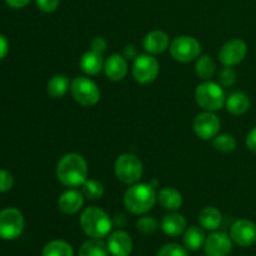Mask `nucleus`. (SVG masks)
Listing matches in <instances>:
<instances>
[{"label": "nucleus", "instance_id": "9d476101", "mask_svg": "<svg viewBox=\"0 0 256 256\" xmlns=\"http://www.w3.org/2000/svg\"><path fill=\"white\" fill-rule=\"evenodd\" d=\"M248 52L246 42L242 39H232L225 42L219 52V60L224 66H235L245 59Z\"/></svg>", "mask_w": 256, "mask_h": 256}, {"label": "nucleus", "instance_id": "473e14b6", "mask_svg": "<svg viewBox=\"0 0 256 256\" xmlns=\"http://www.w3.org/2000/svg\"><path fill=\"white\" fill-rule=\"evenodd\" d=\"M12 184H14L12 175L6 170L0 169V192H5L12 189Z\"/></svg>", "mask_w": 256, "mask_h": 256}, {"label": "nucleus", "instance_id": "39448f33", "mask_svg": "<svg viewBox=\"0 0 256 256\" xmlns=\"http://www.w3.org/2000/svg\"><path fill=\"white\" fill-rule=\"evenodd\" d=\"M114 172L118 180L122 184L134 185L142 179L144 168L142 160L136 155L122 154L115 162Z\"/></svg>", "mask_w": 256, "mask_h": 256}, {"label": "nucleus", "instance_id": "dca6fc26", "mask_svg": "<svg viewBox=\"0 0 256 256\" xmlns=\"http://www.w3.org/2000/svg\"><path fill=\"white\" fill-rule=\"evenodd\" d=\"M105 75L112 82H120L128 74V62L122 55L112 54L104 62Z\"/></svg>", "mask_w": 256, "mask_h": 256}, {"label": "nucleus", "instance_id": "2f4dec72", "mask_svg": "<svg viewBox=\"0 0 256 256\" xmlns=\"http://www.w3.org/2000/svg\"><path fill=\"white\" fill-rule=\"evenodd\" d=\"M220 85L222 88H230L235 84L236 82V72L229 66H225V69L220 72V78H219Z\"/></svg>", "mask_w": 256, "mask_h": 256}, {"label": "nucleus", "instance_id": "c9c22d12", "mask_svg": "<svg viewBox=\"0 0 256 256\" xmlns=\"http://www.w3.org/2000/svg\"><path fill=\"white\" fill-rule=\"evenodd\" d=\"M246 146L250 152H256V126L250 130L246 136Z\"/></svg>", "mask_w": 256, "mask_h": 256}, {"label": "nucleus", "instance_id": "6ab92c4d", "mask_svg": "<svg viewBox=\"0 0 256 256\" xmlns=\"http://www.w3.org/2000/svg\"><path fill=\"white\" fill-rule=\"evenodd\" d=\"M158 202L164 209L176 212L182 205V196L179 190L174 188H162L158 194Z\"/></svg>", "mask_w": 256, "mask_h": 256}, {"label": "nucleus", "instance_id": "423d86ee", "mask_svg": "<svg viewBox=\"0 0 256 256\" xmlns=\"http://www.w3.org/2000/svg\"><path fill=\"white\" fill-rule=\"evenodd\" d=\"M70 92L75 102L82 106H94L100 100V89L89 78H75L70 85Z\"/></svg>", "mask_w": 256, "mask_h": 256}, {"label": "nucleus", "instance_id": "a878e982", "mask_svg": "<svg viewBox=\"0 0 256 256\" xmlns=\"http://www.w3.org/2000/svg\"><path fill=\"white\" fill-rule=\"evenodd\" d=\"M42 256H74V250L64 240H52L44 246Z\"/></svg>", "mask_w": 256, "mask_h": 256}, {"label": "nucleus", "instance_id": "6e6552de", "mask_svg": "<svg viewBox=\"0 0 256 256\" xmlns=\"http://www.w3.org/2000/svg\"><path fill=\"white\" fill-rule=\"evenodd\" d=\"M170 54L176 62H190L202 54V45L195 38L182 35L172 42Z\"/></svg>", "mask_w": 256, "mask_h": 256}, {"label": "nucleus", "instance_id": "e433bc0d", "mask_svg": "<svg viewBox=\"0 0 256 256\" xmlns=\"http://www.w3.org/2000/svg\"><path fill=\"white\" fill-rule=\"evenodd\" d=\"M122 56H124L126 60L135 59V58L138 56V50L136 48H135V45H132V44L126 45V46L124 48V55H122Z\"/></svg>", "mask_w": 256, "mask_h": 256}, {"label": "nucleus", "instance_id": "aec40b11", "mask_svg": "<svg viewBox=\"0 0 256 256\" xmlns=\"http://www.w3.org/2000/svg\"><path fill=\"white\" fill-rule=\"evenodd\" d=\"M104 62L102 54H98V52L90 50V52L82 54V59H80V68L85 74L98 75L104 69Z\"/></svg>", "mask_w": 256, "mask_h": 256}, {"label": "nucleus", "instance_id": "412c9836", "mask_svg": "<svg viewBox=\"0 0 256 256\" xmlns=\"http://www.w3.org/2000/svg\"><path fill=\"white\" fill-rule=\"evenodd\" d=\"M225 108L232 115H242L249 110L250 99L244 92H234L225 102Z\"/></svg>", "mask_w": 256, "mask_h": 256}, {"label": "nucleus", "instance_id": "c85d7f7f", "mask_svg": "<svg viewBox=\"0 0 256 256\" xmlns=\"http://www.w3.org/2000/svg\"><path fill=\"white\" fill-rule=\"evenodd\" d=\"M212 146L215 150L222 152H232L236 148V139L230 134L216 135L212 140Z\"/></svg>", "mask_w": 256, "mask_h": 256}, {"label": "nucleus", "instance_id": "4468645a", "mask_svg": "<svg viewBox=\"0 0 256 256\" xmlns=\"http://www.w3.org/2000/svg\"><path fill=\"white\" fill-rule=\"evenodd\" d=\"M108 249L112 256H129L132 252V240L122 230L114 232L108 240Z\"/></svg>", "mask_w": 256, "mask_h": 256}, {"label": "nucleus", "instance_id": "b1692460", "mask_svg": "<svg viewBox=\"0 0 256 256\" xmlns=\"http://www.w3.org/2000/svg\"><path fill=\"white\" fill-rule=\"evenodd\" d=\"M69 78L65 75H55L48 82V94L52 98V99H60L64 96L70 89Z\"/></svg>", "mask_w": 256, "mask_h": 256}, {"label": "nucleus", "instance_id": "58836bf2", "mask_svg": "<svg viewBox=\"0 0 256 256\" xmlns=\"http://www.w3.org/2000/svg\"><path fill=\"white\" fill-rule=\"evenodd\" d=\"M6 4L10 8H14V9H20V8H24L29 4L32 0H5Z\"/></svg>", "mask_w": 256, "mask_h": 256}, {"label": "nucleus", "instance_id": "bb28decb", "mask_svg": "<svg viewBox=\"0 0 256 256\" xmlns=\"http://www.w3.org/2000/svg\"><path fill=\"white\" fill-rule=\"evenodd\" d=\"M215 70H216V65H215V62L212 56L202 55L198 59L196 65H195V72L200 79L205 80V82L210 80L214 76Z\"/></svg>", "mask_w": 256, "mask_h": 256}, {"label": "nucleus", "instance_id": "1a4fd4ad", "mask_svg": "<svg viewBox=\"0 0 256 256\" xmlns=\"http://www.w3.org/2000/svg\"><path fill=\"white\" fill-rule=\"evenodd\" d=\"M159 75V62L150 54L138 55L132 64V76L140 84H150Z\"/></svg>", "mask_w": 256, "mask_h": 256}, {"label": "nucleus", "instance_id": "7ed1b4c3", "mask_svg": "<svg viewBox=\"0 0 256 256\" xmlns=\"http://www.w3.org/2000/svg\"><path fill=\"white\" fill-rule=\"evenodd\" d=\"M80 225L88 236L92 239H102L112 232V220L100 208L89 206L80 216Z\"/></svg>", "mask_w": 256, "mask_h": 256}, {"label": "nucleus", "instance_id": "4c0bfd02", "mask_svg": "<svg viewBox=\"0 0 256 256\" xmlns=\"http://www.w3.org/2000/svg\"><path fill=\"white\" fill-rule=\"evenodd\" d=\"M8 50H9V44H8V40L5 39V36H2L0 34V60L4 59L8 54Z\"/></svg>", "mask_w": 256, "mask_h": 256}, {"label": "nucleus", "instance_id": "f8f14e48", "mask_svg": "<svg viewBox=\"0 0 256 256\" xmlns=\"http://www.w3.org/2000/svg\"><path fill=\"white\" fill-rule=\"evenodd\" d=\"M230 238L239 246H252L256 242V225L246 219H240L232 224Z\"/></svg>", "mask_w": 256, "mask_h": 256}, {"label": "nucleus", "instance_id": "ddd939ff", "mask_svg": "<svg viewBox=\"0 0 256 256\" xmlns=\"http://www.w3.org/2000/svg\"><path fill=\"white\" fill-rule=\"evenodd\" d=\"M232 249V240L222 232H214L206 238L204 250L206 256H229Z\"/></svg>", "mask_w": 256, "mask_h": 256}, {"label": "nucleus", "instance_id": "f704fd0d", "mask_svg": "<svg viewBox=\"0 0 256 256\" xmlns=\"http://www.w3.org/2000/svg\"><path fill=\"white\" fill-rule=\"evenodd\" d=\"M92 52H98V54L102 55L105 50H106V42L100 36L95 38V39L92 42Z\"/></svg>", "mask_w": 256, "mask_h": 256}, {"label": "nucleus", "instance_id": "f3484780", "mask_svg": "<svg viewBox=\"0 0 256 256\" xmlns=\"http://www.w3.org/2000/svg\"><path fill=\"white\" fill-rule=\"evenodd\" d=\"M82 204H84V194L75 189H70L65 192L59 198V202H58V206H59L60 212L66 215L76 214L82 209Z\"/></svg>", "mask_w": 256, "mask_h": 256}, {"label": "nucleus", "instance_id": "cd10ccee", "mask_svg": "<svg viewBox=\"0 0 256 256\" xmlns=\"http://www.w3.org/2000/svg\"><path fill=\"white\" fill-rule=\"evenodd\" d=\"M82 194L89 200H99L104 195V185L94 179H89L82 184Z\"/></svg>", "mask_w": 256, "mask_h": 256}, {"label": "nucleus", "instance_id": "2eb2a0df", "mask_svg": "<svg viewBox=\"0 0 256 256\" xmlns=\"http://www.w3.org/2000/svg\"><path fill=\"white\" fill-rule=\"evenodd\" d=\"M169 35L162 30H154L145 35L142 46L150 55H158L164 52L169 48Z\"/></svg>", "mask_w": 256, "mask_h": 256}, {"label": "nucleus", "instance_id": "7c9ffc66", "mask_svg": "<svg viewBox=\"0 0 256 256\" xmlns=\"http://www.w3.org/2000/svg\"><path fill=\"white\" fill-rule=\"evenodd\" d=\"M156 256H189L188 254L186 248L182 246L179 244H175V242H172V244H166L159 250Z\"/></svg>", "mask_w": 256, "mask_h": 256}, {"label": "nucleus", "instance_id": "4be33fe9", "mask_svg": "<svg viewBox=\"0 0 256 256\" xmlns=\"http://www.w3.org/2000/svg\"><path fill=\"white\" fill-rule=\"evenodd\" d=\"M222 212L214 206H206L200 212L199 222L204 229L215 232L222 224Z\"/></svg>", "mask_w": 256, "mask_h": 256}, {"label": "nucleus", "instance_id": "393cba45", "mask_svg": "<svg viewBox=\"0 0 256 256\" xmlns=\"http://www.w3.org/2000/svg\"><path fill=\"white\" fill-rule=\"evenodd\" d=\"M79 256H109L108 244L100 239H92L80 246Z\"/></svg>", "mask_w": 256, "mask_h": 256}, {"label": "nucleus", "instance_id": "f03ea898", "mask_svg": "<svg viewBox=\"0 0 256 256\" xmlns=\"http://www.w3.org/2000/svg\"><path fill=\"white\" fill-rule=\"evenodd\" d=\"M156 200L158 194L152 184L136 182L125 192L124 206L132 214L142 215L150 212L154 208Z\"/></svg>", "mask_w": 256, "mask_h": 256}, {"label": "nucleus", "instance_id": "5701e85b", "mask_svg": "<svg viewBox=\"0 0 256 256\" xmlns=\"http://www.w3.org/2000/svg\"><path fill=\"white\" fill-rule=\"evenodd\" d=\"M205 240H206V238H205V234L202 228L190 226L184 232L182 242H184L185 248L188 250H192V252L199 250L205 244Z\"/></svg>", "mask_w": 256, "mask_h": 256}, {"label": "nucleus", "instance_id": "c756f323", "mask_svg": "<svg viewBox=\"0 0 256 256\" xmlns=\"http://www.w3.org/2000/svg\"><path fill=\"white\" fill-rule=\"evenodd\" d=\"M159 228L156 219L152 216H142L136 222V229L144 235H152Z\"/></svg>", "mask_w": 256, "mask_h": 256}, {"label": "nucleus", "instance_id": "0eeeda50", "mask_svg": "<svg viewBox=\"0 0 256 256\" xmlns=\"http://www.w3.org/2000/svg\"><path fill=\"white\" fill-rule=\"evenodd\" d=\"M24 218L15 208H8L0 212V239L14 240L22 235Z\"/></svg>", "mask_w": 256, "mask_h": 256}, {"label": "nucleus", "instance_id": "f257e3e1", "mask_svg": "<svg viewBox=\"0 0 256 256\" xmlns=\"http://www.w3.org/2000/svg\"><path fill=\"white\" fill-rule=\"evenodd\" d=\"M56 178L64 186H82L88 180V164L82 155L69 152L58 162Z\"/></svg>", "mask_w": 256, "mask_h": 256}, {"label": "nucleus", "instance_id": "9b49d317", "mask_svg": "<svg viewBox=\"0 0 256 256\" xmlns=\"http://www.w3.org/2000/svg\"><path fill=\"white\" fill-rule=\"evenodd\" d=\"M220 130V120L212 112H205L198 115L194 120V132L198 138L210 140L218 135Z\"/></svg>", "mask_w": 256, "mask_h": 256}, {"label": "nucleus", "instance_id": "20e7f679", "mask_svg": "<svg viewBox=\"0 0 256 256\" xmlns=\"http://www.w3.org/2000/svg\"><path fill=\"white\" fill-rule=\"evenodd\" d=\"M195 100L205 112H216L224 106L226 96L222 85L206 80L198 85L195 90Z\"/></svg>", "mask_w": 256, "mask_h": 256}, {"label": "nucleus", "instance_id": "a211bd4d", "mask_svg": "<svg viewBox=\"0 0 256 256\" xmlns=\"http://www.w3.org/2000/svg\"><path fill=\"white\" fill-rule=\"evenodd\" d=\"M162 230L169 236H179L186 230V220L182 214H166L162 220Z\"/></svg>", "mask_w": 256, "mask_h": 256}, {"label": "nucleus", "instance_id": "72a5a7b5", "mask_svg": "<svg viewBox=\"0 0 256 256\" xmlns=\"http://www.w3.org/2000/svg\"><path fill=\"white\" fill-rule=\"evenodd\" d=\"M60 0H36V5L42 12H52L59 6Z\"/></svg>", "mask_w": 256, "mask_h": 256}]
</instances>
